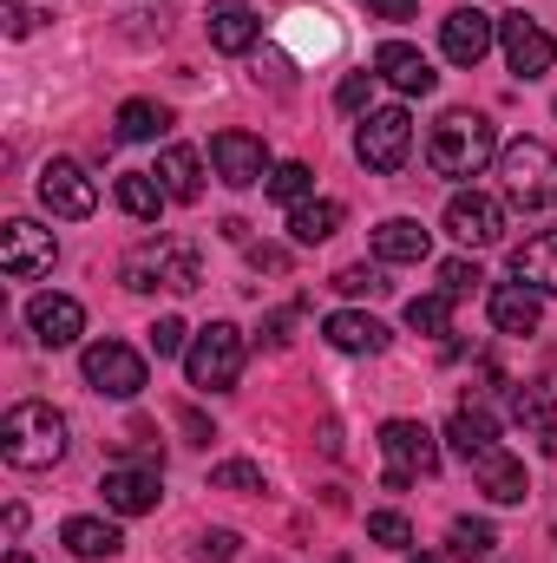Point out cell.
Instances as JSON below:
<instances>
[{
    "label": "cell",
    "mask_w": 557,
    "mask_h": 563,
    "mask_svg": "<svg viewBox=\"0 0 557 563\" xmlns=\"http://www.w3.org/2000/svg\"><path fill=\"white\" fill-rule=\"evenodd\" d=\"M0 459L13 472H46L66 459V413L46 407V400H20L7 420H0Z\"/></svg>",
    "instance_id": "obj_1"
},
{
    "label": "cell",
    "mask_w": 557,
    "mask_h": 563,
    "mask_svg": "<svg viewBox=\"0 0 557 563\" xmlns=\"http://www.w3.org/2000/svg\"><path fill=\"white\" fill-rule=\"evenodd\" d=\"M499 157V132H492V119L485 112H446L439 125H433V139H426V164L439 170V177H479L485 164Z\"/></svg>",
    "instance_id": "obj_2"
},
{
    "label": "cell",
    "mask_w": 557,
    "mask_h": 563,
    "mask_svg": "<svg viewBox=\"0 0 557 563\" xmlns=\"http://www.w3.org/2000/svg\"><path fill=\"white\" fill-rule=\"evenodd\" d=\"M499 190H505L512 210L557 203V151L545 139H512L499 151Z\"/></svg>",
    "instance_id": "obj_3"
},
{
    "label": "cell",
    "mask_w": 557,
    "mask_h": 563,
    "mask_svg": "<svg viewBox=\"0 0 557 563\" xmlns=\"http://www.w3.org/2000/svg\"><path fill=\"white\" fill-rule=\"evenodd\" d=\"M184 374H190V387H204V394L237 387V374H243V328H237V321H210V328L184 347Z\"/></svg>",
    "instance_id": "obj_4"
},
{
    "label": "cell",
    "mask_w": 557,
    "mask_h": 563,
    "mask_svg": "<svg viewBox=\"0 0 557 563\" xmlns=\"http://www.w3.org/2000/svg\"><path fill=\"white\" fill-rule=\"evenodd\" d=\"M381 459H387L381 485H387V492H407L414 478H433V472H439V439L419 420H387L381 426Z\"/></svg>",
    "instance_id": "obj_5"
},
{
    "label": "cell",
    "mask_w": 557,
    "mask_h": 563,
    "mask_svg": "<svg viewBox=\"0 0 557 563\" xmlns=\"http://www.w3.org/2000/svg\"><path fill=\"white\" fill-rule=\"evenodd\" d=\"M407 151H414V119L401 112V106H387V112H368L361 119V132H354V157L368 164V170H401L407 164Z\"/></svg>",
    "instance_id": "obj_6"
},
{
    "label": "cell",
    "mask_w": 557,
    "mask_h": 563,
    "mask_svg": "<svg viewBox=\"0 0 557 563\" xmlns=\"http://www.w3.org/2000/svg\"><path fill=\"white\" fill-rule=\"evenodd\" d=\"M197 250L190 243H151L139 250L132 263H125V288H171V295H184V288H197Z\"/></svg>",
    "instance_id": "obj_7"
},
{
    "label": "cell",
    "mask_w": 557,
    "mask_h": 563,
    "mask_svg": "<svg viewBox=\"0 0 557 563\" xmlns=\"http://www.w3.org/2000/svg\"><path fill=\"white\" fill-rule=\"evenodd\" d=\"M79 367H86L92 394H112V400H139L144 394V354L125 347V341H92Z\"/></svg>",
    "instance_id": "obj_8"
},
{
    "label": "cell",
    "mask_w": 557,
    "mask_h": 563,
    "mask_svg": "<svg viewBox=\"0 0 557 563\" xmlns=\"http://www.w3.org/2000/svg\"><path fill=\"white\" fill-rule=\"evenodd\" d=\"M53 256H59V243H53V230H40L33 217H13V223H0V269L13 282H33L53 269Z\"/></svg>",
    "instance_id": "obj_9"
},
{
    "label": "cell",
    "mask_w": 557,
    "mask_h": 563,
    "mask_svg": "<svg viewBox=\"0 0 557 563\" xmlns=\"http://www.w3.org/2000/svg\"><path fill=\"white\" fill-rule=\"evenodd\" d=\"M33 190H40V203H46L53 217H73V223L99 210V184H92L73 157H53V164L40 170V184H33Z\"/></svg>",
    "instance_id": "obj_10"
},
{
    "label": "cell",
    "mask_w": 557,
    "mask_h": 563,
    "mask_svg": "<svg viewBox=\"0 0 557 563\" xmlns=\"http://www.w3.org/2000/svg\"><path fill=\"white\" fill-rule=\"evenodd\" d=\"M499 46H505V66H512L518 79H545V73L557 66V40L538 26V20H525V13L499 20Z\"/></svg>",
    "instance_id": "obj_11"
},
{
    "label": "cell",
    "mask_w": 557,
    "mask_h": 563,
    "mask_svg": "<svg viewBox=\"0 0 557 563\" xmlns=\"http://www.w3.org/2000/svg\"><path fill=\"white\" fill-rule=\"evenodd\" d=\"M210 164L230 190H250V184H270V151L256 132H217L210 139Z\"/></svg>",
    "instance_id": "obj_12"
},
{
    "label": "cell",
    "mask_w": 557,
    "mask_h": 563,
    "mask_svg": "<svg viewBox=\"0 0 557 563\" xmlns=\"http://www.w3.org/2000/svg\"><path fill=\"white\" fill-rule=\"evenodd\" d=\"M492 40H499V20L479 13V7H452V13L439 20V53H446L452 66H479V59L492 53Z\"/></svg>",
    "instance_id": "obj_13"
},
{
    "label": "cell",
    "mask_w": 557,
    "mask_h": 563,
    "mask_svg": "<svg viewBox=\"0 0 557 563\" xmlns=\"http://www.w3.org/2000/svg\"><path fill=\"white\" fill-rule=\"evenodd\" d=\"M446 236L466 243V250H492V243L505 236V210H499L492 197H479V190H459V197L446 203Z\"/></svg>",
    "instance_id": "obj_14"
},
{
    "label": "cell",
    "mask_w": 557,
    "mask_h": 563,
    "mask_svg": "<svg viewBox=\"0 0 557 563\" xmlns=\"http://www.w3.org/2000/svg\"><path fill=\"white\" fill-rule=\"evenodd\" d=\"M99 492H106V511H119V518H144V511H157V498H164V485H157V465H112L106 478H99Z\"/></svg>",
    "instance_id": "obj_15"
},
{
    "label": "cell",
    "mask_w": 557,
    "mask_h": 563,
    "mask_svg": "<svg viewBox=\"0 0 557 563\" xmlns=\"http://www.w3.org/2000/svg\"><path fill=\"white\" fill-rule=\"evenodd\" d=\"M374 79H387L401 99H426L433 86H439V73H433V59L419 53V46H407V40H387L381 53H374Z\"/></svg>",
    "instance_id": "obj_16"
},
{
    "label": "cell",
    "mask_w": 557,
    "mask_h": 563,
    "mask_svg": "<svg viewBox=\"0 0 557 563\" xmlns=\"http://www.w3.org/2000/svg\"><path fill=\"white\" fill-rule=\"evenodd\" d=\"M26 328H33L40 347H73L86 334V308L73 295H33L26 301Z\"/></svg>",
    "instance_id": "obj_17"
},
{
    "label": "cell",
    "mask_w": 557,
    "mask_h": 563,
    "mask_svg": "<svg viewBox=\"0 0 557 563\" xmlns=\"http://www.w3.org/2000/svg\"><path fill=\"white\" fill-rule=\"evenodd\" d=\"M151 177L164 184L171 203H197V197H204V157H197L190 144H164V157H157Z\"/></svg>",
    "instance_id": "obj_18"
},
{
    "label": "cell",
    "mask_w": 557,
    "mask_h": 563,
    "mask_svg": "<svg viewBox=\"0 0 557 563\" xmlns=\"http://www.w3.org/2000/svg\"><path fill=\"white\" fill-rule=\"evenodd\" d=\"M321 334H328V347H335V354H381V347H387V328H381L374 314H354V308L328 314V321H321Z\"/></svg>",
    "instance_id": "obj_19"
},
{
    "label": "cell",
    "mask_w": 557,
    "mask_h": 563,
    "mask_svg": "<svg viewBox=\"0 0 557 563\" xmlns=\"http://www.w3.org/2000/svg\"><path fill=\"white\" fill-rule=\"evenodd\" d=\"M512 276L538 295H557V230H538L532 243L512 250Z\"/></svg>",
    "instance_id": "obj_20"
},
{
    "label": "cell",
    "mask_w": 557,
    "mask_h": 563,
    "mask_svg": "<svg viewBox=\"0 0 557 563\" xmlns=\"http://www.w3.org/2000/svg\"><path fill=\"white\" fill-rule=\"evenodd\" d=\"M538 314H545L538 288H525V282L492 288V328H499V334H532V328H538Z\"/></svg>",
    "instance_id": "obj_21"
},
{
    "label": "cell",
    "mask_w": 557,
    "mask_h": 563,
    "mask_svg": "<svg viewBox=\"0 0 557 563\" xmlns=\"http://www.w3.org/2000/svg\"><path fill=\"white\" fill-rule=\"evenodd\" d=\"M479 465V492L492 498V505H525V465L505 452V445H492L485 459H472Z\"/></svg>",
    "instance_id": "obj_22"
},
{
    "label": "cell",
    "mask_w": 557,
    "mask_h": 563,
    "mask_svg": "<svg viewBox=\"0 0 557 563\" xmlns=\"http://www.w3.org/2000/svg\"><path fill=\"white\" fill-rule=\"evenodd\" d=\"M426 250H433V236L419 230V217H387L374 230V256L381 263H426Z\"/></svg>",
    "instance_id": "obj_23"
},
{
    "label": "cell",
    "mask_w": 557,
    "mask_h": 563,
    "mask_svg": "<svg viewBox=\"0 0 557 563\" xmlns=\"http://www.w3.org/2000/svg\"><path fill=\"white\" fill-rule=\"evenodd\" d=\"M446 445H452L459 459H485V452L499 445V420H492L485 407H459V413L446 420Z\"/></svg>",
    "instance_id": "obj_24"
},
{
    "label": "cell",
    "mask_w": 557,
    "mask_h": 563,
    "mask_svg": "<svg viewBox=\"0 0 557 563\" xmlns=\"http://www.w3.org/2000/svg\"><path fill=\"white\" fill-rule=\"evenodd\" d=\"M59 544H66L79 563H99V558H119L125 538H119V525H106V518H66Z\"/></svg>",
    "instance_id": "obj_25"
},
{
    "label": "cell",
    "mask_w": 557,
    "mask_h": 563,
    "mask_svg": "<svg viewBox=\"0 0 557 563\" xmlns=\"http://www.w3.org/2000/svg\"><path fill=\"white\" fill-rule=\"evenodd\" d=\"M341 217H348V210H341L335 197H321V203L308 197V203H295V210H288V236H295L302 250H315V243H328V236L341 230Z\"/></svg>",
    "instance_id": "obj_26"
},
{
    "label": "cell",
    "mask_w": 557,
    "mask_h": 563,
    "mask_svg": "<svg viewBox=\"0 0 557 563\" xmlns=\"http://www.w3.org/2000/svg\"><path fill=\"white\" fill-rule=\"evenodd\" d=\"M256 33H263V20L250 7H210V46L217 53H250Z\"/></svg>",
    "instance_id": "obj_27"
},
{
    "label": "cell",
    "mask_w": 557,
    "mask_h": 563,
    "mask_svg": "<svg viewBox=\"0 0 557 563\" xmlns=\"http://www.w3.org/2000/svg\"><path fill=\"white\" fill-rule=\"evenodd\" d=\"M164 132H171V112L157 99H125L119 106V139L125 144H157Z\"/></svg>",
    "instance_id": "obj_28"
},
{
    "label": "cell",
    "mask_w": 557,
    "mask_h": 563,
    "mask_svg": "<svg viewBox=\"0 0 557 563\" xmlns=\"http://www.w3.org/2000/svg\"><path fill=\"white\" fill-rule=\"evenodd\" d=\"M171 197H164V184L151 177V170H125L119 177V210L125 217H139V223H157V210H164Z\"/></svg>",
    "instance_id": "obj_29"
},
{
    "label": "cell",
    "mask_w": 557,
    "mask_h": 563,
    "mask_svg": "<svg viewBox=\"0 0 557 563\" xmlns=\"http://www.w3.org/2000/svg\"><path fill=\"white\" fill-rule=\"evenodd\" d=\"M446 551H452V558H466V563H479V558H492V551H499V531H492L485 518H452Z\"/></svg>",
    "instance_id": "obj_30"
},
{
    "label": "cell",
    "mask_w": 557,
    "mask_h": 563,
    "mask_svg": "<svg viewBox=\"0 0 557 563\" xmlns=\"http://www.w3.org/2000/svg\"><path fill=\"white\" fill-rule=\"evenodd\" d=\"M407 328L414 334H452V295L439 288V295H414L407 301Z\"/></svg>",
    "instance_id": "obj_31"
},
{
    "label": "cell",
    "mask_w": 557,
    "mask_h": 563,
    "mask_svg": "<svg viewBox=\"0 0 557 563\" xmlns=\"http://www.w3.org/2000/svg\"><path fill=\"white\" fill-rule=\"evenodd\" d=\"M308 190H315V170H308V164H276V170H270V197L288 203V210L308 203Z\"/></svg>",
    "instance_id": "obj_32"
},
{
    "label": "cell",
    "mask_w": 557,
    "mask_h": 563,
    "mask_svg": "<svg viewBox=\"0 0 557 563\" xmlns=\"http://www.w3.org/2000/svg\"><path fill=\"white\" fill-rule=\"evenodd\" d=\"M512 420L532 426L538 439H545V432H557V426H551V394H545V387H518V394H512Z\"/></svg>",
    "instance_id": "obj_33"
},
{
    "label": "cell",
    "mask_w": 557,
    "mask_h": 563,
    "mask_svg": "<svg viewBox=\"0 0 557 563\" xmlns=\"http://www.w3.org/2000/svg\"><path fill=\"white\" fill-rule=\"evenodd\" d=\"M210 485H217V492H263V465H250V459H223V465L210 472Z\"/></svg>",
    "instance_id": "obj_34"
},
{
    "label": "cell",
    "mask_w": 557,
    "mask_h": 563,
    "mask_svg": "<svg viewBox=\"0 0 557 563\" xmlns=\"http://www.w3.org/2000/svg\"><path fill=\"white\" fill-rule=\"evenodd\" d=\"M368 538L387 544V551H407V544H414V525H407L401 511H368Z\"/></svg>",
    "instance_id": "obj_35"
},
{
    "label": "cell",
    "mask_w": 557,
    "mask_h": 563,
    "mask_svg": "<svg viewBox=\"0 0 557 563\" xmlns=\"http://www.w3.org/2000/svg\"><path fill=\"white\" fill-rule=\"evenodd\" d=\"M335 288L341 295H387V276L368 269V263H348V269H335Z\"/></svg>",
    "instance_id": "obj_36"
},
{
    "label": "cell",
    "mask_w": 557,
    "mask_h": 563,
    "mask_svg": "<svg viewBox=\"0 0 557 563\" xmlns=\"http://www.w3.org/2000/svg\"><path fill=\"white\" fill-rule=\"evenodd\" d=\"M184 334H190V328H184L177 314H164V321H151V328H144V341H151V354H157V361H164V354H184Z\"/></svg>",
    "instance_id": "obj_37"
},
{
    "label": "cell",
    "mask_w": 557,
    "mask_h": 563,
    "mask_svg": "<svg viewBox=\"0 0 557 563\" xmlns=\"http://www.w3.org/2000/svg\"><path fill=\"white\" fill-rule=\"evenodd\" d=\"M479 263H466V256H452V263H439V288H446V295H452V301H459V295H472V288H479Z\"/></svg>",
    "instance_id": "obj_38"
},
{
    "label": "cell",
    "mask_w": 557,
    "mask_h": 563,
    "mask_svg": "<svg viewBox=\"0 0 557 563\" xmlns=\"http://www.w3.org/2000/svg\"><path fill=\"white\" fill-rule=\"evenodd\" d=\"M190 551H197L204 563H230V558H237V531H204Z\"/></svg>",
    "instance_id": "obj_39"
},
{
    "label": "cell",
    "mask_w": 557,
    "mask_h": 563,
    "mask_svg": "<svg viewBox=\"0 0 557 563\" xmlns=\"http://www.w3.org/2000/svg\"><path fill=\"white\" fill-rule=\"evenodd\" d=\"M368 92H374V73H348V79H341V92H335V106H341V112H361V106H368Z\"/></svg>",
    "instance_id": "obj_40"
},
{
    "label": "cell",
    "mask_w": 557,
    "mask_h": 563,
    "mask_svg": "<svg viewBox=\"0 0 557 563\" xmlns=\"http://www.w3.org/2000/svg\"><path fill=\"white\" fill-rule=\"evenodd\" d=\"M361 7H368L374 20H414L419 13V0H361Z\"/></svg>",
    "instance_id": "obj_41"
},
{
    "label": "cell",
    "mask_w": 557,
    "mask_h": 563,
    "mask_svg": "<svg viewBox=\"0 0 557 563\" xmlns=\"http://www.w3.org/2000/svg\"><path fill=\"white\" fill-rule=\"evenodd\" d=\"M288 328H295V308H276V314L263 321V347H282V341H288Z\"/></svg>",
    "instance_id": "obj_42"
},
{
    "label": "cell",
    "mask_w": 557,
    "mask_h": 563,
    "mask_svg": "<svg viewBox=\"0 0 557 563\" xmlns=\"http://www.w3.org/2000/svg\"><path fill=\"white\" fill-rule=\"evenodd\" d=\"M7 33H13V40L33 33V7H26V0H7Z\"/></svg>",
    "instance_id": "obj_43"
},
{
    "label": "cell",
    "mask_w": 557,
    "mask_h": 563,
    "mask_svg": "<svg viewBox=\"0 0 557 563\" xmlns=\"http://www.w3.org/2000/svg\"><path fill=\"white\" fill-rule=\"evenodd\" d=\"M177 426H184L197 445H210V426H204V413H190V407H184V413H177Z\"/></svg>",
    "instance_id": "obj_44"
},
{
    "label": "cell",
    "mask_w": 557,
    "mask_h": 563,
    "mask_svg": "<svg viewBox=\"0 0 557 563\" xmlns=\"http://www.w3.org/2000/svg\"><path fill=\"white\" fill-rule=\"evenodd\" d=\"M7 563H26V551H7Z\"/></svg>",
    "instance_id": "obj_45"
},
{
    "label": "cell",
    "mask_w": 557,
    "mask_h": 563,
    "mask_svg": "<svg viewBox=\"0 0 557 563\" xmlns=\"http://www.w3.org/2000/svg\"><path fill=\"white\" fill-rule=\"evenodd\" d=\"M407 563H439V558H407Z\"/></svg>",
    "instance_id": "obj_46"
},
{
    "label": "cell",
    "mask_w": 557,
    "mask_h": 563,
    "mask_svg": "<svg viewBox=\"0 0 557 563\" xmlns=\"http://www.w3.org/2000/svg\"><path fill=\"white\" fill-rule=\"evenodd\" d=\"M217 7H237V0H217Z\"/></svg>",
    "instance_id": "obj_47"
}]
</instances>
